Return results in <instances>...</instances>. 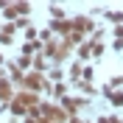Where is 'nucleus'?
I'll return each mask as SVG.
<instances>
[{"label":"nucleus","mask_w":123,"mask_h":123,"mask_svg":"<svg viewBox=\"0 0 123 123\" xmlns=\"http://www.w3.org/2000/svg\"><path fill=\"white\" fill-rule=\"evenodd\" d=\"M112 104H115V106H120V104H123V92H117V95H115V101H112Z\"/></svg>","instance_id":"f257e3e1"}]
</instances>
